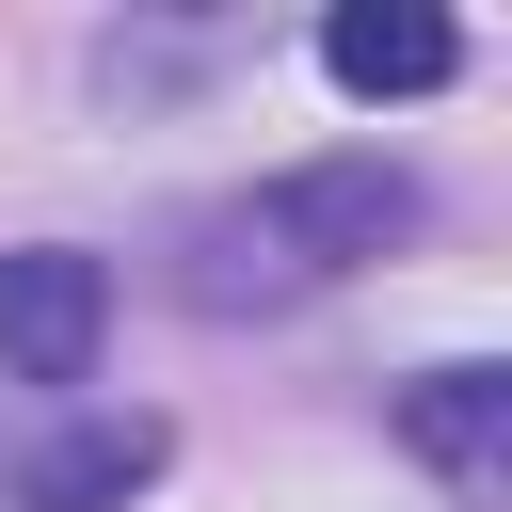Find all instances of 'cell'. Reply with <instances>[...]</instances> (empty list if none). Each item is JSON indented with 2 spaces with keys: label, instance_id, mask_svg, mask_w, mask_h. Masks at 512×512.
I'll return each mask as SVG.
<instances>
[{
  "label": "cell",
  "instance_id": "cell-2",
  "mask_svg": "<svg viewBox=\"0 0 512 512\" xmlns=\"http://www.w3.org/2000/svg\"><path fill=\"white\" fill-rule=\"evenodd\" d=\"M112 336V272L80 240H16L0 256V384H80Z\"/></svg>",
  "mask_w": 512,
  "mask_h": 512
},
{
  "label": "cell",
  "instance_id": "cell-3",
  "mask_svg": "<svg viewBox=\"0 0 512 512\" xmlns=\"http://www.w3.org/2000/svg\"><path fill=\"white\" fill-rule=\"evenodd\" d=\"M400 448L432 464V480H464V496H496L512 480V368H432V384H400Z\"/></svg>",
  "mask_w": 512,
  "mask_h": 512
},
{
  "label": "cell",
  "instance_id": "cell-5",
  "mask_svg": "<svg viewBox=\"0 0 512 512\" xmlns=\"http://www.w3.org/2000/svg\"><path fill=\"white\" fill-rule=\"evenodd\" d=\"M160 416H96V432H64V448H32L16 464V512H128L144 480H160Z\"/></svg>",
  "mask_w": 512,
  "mask_h": 512
},
{
  "label": "cell",
  "instance_id": "cell-4",
  "mask_svg": "<svg viewBox=\"0 0 512 512\" xmlns=\"http://www.w3.org/2000/svg\"><path fill=\"white\" fill-rule=\"evenodd\" d=\"M320 64H336V96H432V80L464 64V32H448L432 0H336V16H320Z\"/></svg>",
  "mask_w": 512,
  "mask_h": 512
},
{
  "label": "cell",
  "instance_id": "cell-1",
  "mask_svg": "<svg viewBox=\"0 0 512 512\" xmlns=\"http://www.w3.org/2000/svg\"><path fill=\"white\" fill-rule=\"evenodd\" d=\"M416 224V176L400 160H320V176H272L256 208H240V240H272L288 272H352V256H384Z\"/></svg>",
  "mask_w": 512,
  "mask_h": 512
}]
</instances>
